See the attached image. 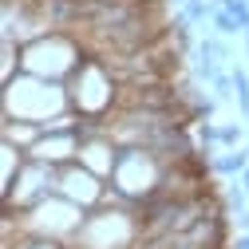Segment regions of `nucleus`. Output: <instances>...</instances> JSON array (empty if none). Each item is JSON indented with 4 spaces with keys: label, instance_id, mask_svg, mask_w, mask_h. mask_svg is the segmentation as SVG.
I'll list each match as a JSON object with an SVG mask.
<instances>
[{
    "label": "nucleus",
    "instance_id": "0eeeda50",
    "mask_svg": "<svg viewBox=\"0 0 249 249\" xmlns=\"http://www.w3.org/2000/svg\"><path fill=\"white\" fill-rule=\"evenodd\" d=\"M217 139H222L226 146H233V142H241V131H237V127H222V131H217Z\"/></svg>",
    "mask_w": 249,
    "mask_h": 249
},
{
    "label": "nucleus",
    "instance_id": "1a4fd4ad",
    "mask_svg": "<svg viewBox=\"0 0 249 249\" xmlns=\"http://www.w3.org/2000/svg\"><path fill=\"white\" fill-rule=\"evenodd\" d=\"M245 190H249V170H245Z\"/></svg>",
    "mask_w": 249,
    "mask_h": 249
},
{
    "label": "nucleus",
    "instance_id": "423d86ee",
    "mask_svg": "<svg viewBox=\"0 0 249 249\" xmlns=\"http://www.w3.org/2000/svg\"><path fill=\"white\" fill-rule=\"evenodd\" d=\"M206 4H202V0H186V24H194V20H206Z\"/></svg>",
    "mask_w": 249,
    "mask_h": 249
},
{
    "label": "nucleus",
    "instance_id": "9d476101",
    "mask_svg": "<svg viewBox=\"0 0 249 249\" xmlns=\"http://www.w3.org/2000/svg\"><path fill=\"white\" fill-rule=\"evenodd\" d=\"M245 44H249V32H245Z\"/></svg>",
    "mask_w": 249,
    "mask_h": 249
},
{
    "label": "nucleus",
    "instance_id": "f03ea898",
    "mask_svg": "<svg viewBox=\"0 0 249 249\" xmlns=\"http://www.w3.org/2000/svg\"><path fill=\"white\" fill-rule=\"evenodd\" d=\"M64 194H68L71 202H95V198H99V186H95V178H91L87 170H71V174L64 178Z\"/></svg>",
    "mask_w": 249,
    "mask_h": 249
},
{
    "label": "nucleus",
    "instance_id": "f257e3e1",
    "mask_svg": "<svg viewBox=\"0 0 249 249\" xmlns=\"http://www.w3.org/2000/svg\"><path fill=\"white\" fill-rule=\"evenodd\" d=\"M111 170H115V182H119V190H123V194H142V190H146V182H150V166L142 162V154H135V150L119 154Z\"/></svg>",
    "mask_w": 249,
    "mask_h": 249
},
{
    "label": "nucleus",
    "instance_id": "6e6552de",
    "mask_svg": "<svg viewBox=\"0 0 249 249\" xmlns=\"http://www.w3.org/2000/svg\"><path fill=\"white\" fill-rule=\"evenodd\" d=\"M237 249H249V237H237Z\"/></svg>",
    "mask_w": 249,
    "mask_h": 249
},
{
    "label": "nucleus",
    "instance_id": "20e7f679",
    "mask_svg": "<svg viewBox=\"0 0 249 249\" xmlns=\"http://www.w3.org/2000/svg\"><path fill=\"white\" fill-rule=\"evenodd\" d=\"M217 8H226L241 24V32H249V4H245V0H217Z\"/></svg>",
    "mask_w": 249,
    "mask_h": 249
},
{
    "label": "nucleus",
    "instance_id": "39448f33",
    "mask_svg": "<svg viewBox=\"0 0 249 249\" xmlns=\"http://www.w3.org/2000/svg\"><path fill=\"white\" fill-rule=\"evenodd\" d=\"M213 24H217V32H222V36H233V32H241V24H237V20H233L226 8H217V12H213Z\"/></svg>",
    "mask_w": 249,
    "mask_h": 249
},
{
    "label": "nucleus",
    "instance_id": "7ed1b4c3",
    "mask_svg": "<svg viewBox=\"0 0 249 249\" xmlns=\"http://www.w3.org/2000/svg\"><path fill=\"white\" fill-rule=\"evenodd\" d=\"M217 170H222V174H233V170H249V162H245V154L241 150H226V154H217V162H213Z\"/></svg>",
    "mask_w": 249,
    "mask_h": 249
}]
</instances>
